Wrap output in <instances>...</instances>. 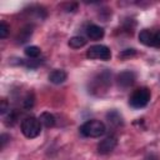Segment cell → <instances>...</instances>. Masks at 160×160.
<instances>
[{
	"instance_id": "5",
	"label": "cell",
	"mask_w": 160,
	"mask_h": 160,
	"mask_svg": "<svg viewBox=\"0 0 160 160\" xmlns=\"http://www.w3.org/2000/svg\"><path fill=\"white\" fill-rule=\"evenodd\" d=\"M116 144H118V141H116L115 136H108V138H105L104 140H101L98 144V152L102 154V155L109 154L115 149Z\"/></svg>"
},
{
	"instance_id": "7",
	"label": "cell",
	"mask_w": 160,
	"mask_h": 160,
	"mask_svg": "<svg viewBox=\"0 0 160 160\" xmlns=\"http://www.w3.org/2000/svg\"><path fill=\"white\" fill-rule=\"evenodd\" d=\"M86 34L91 39V40H100L104 38V29L101 26H98V25H89L86 28Z\"/></svg>"
},
{
	"instance_id": "16",
	"label": "cell",
	"mask_w": 160,
	"mask_h": 160,
	"mask_svg": "<svg viewBox=\"0 0 160 160\" xmlns=\"http://www.w3.org/2000/svg\"><path fill=\"white\" fill-rule=\"evenodd\" d=\"M9 30H10L9 25L5 21H1L0 22V38L1 39H5L8 36V34H9Z\"/></svg>"
},
{
	"instance_id": "18",
	"label": "cell",
	"mask_w": 160,
	"mask_h": 160,
	"mask_svg": "<svg viewBox=\"0 0 160 160\" xmlns=\"http://www.w3.org/2000/svg\"><path fill=\"white\" fill-rule=\"evenodd\" d=\"M152 48H160V30H156V31H154Z\"/></svg>"
},
{
	"instance_id": "4",
	"label": "cell",
	"mask_w": 160,
	"mask_h": 160,
	"mask_svg": "<svg viewBox=\"0 0 160 160\" xmlns=\"http://www.w3.org/2000/svg\"><path fill=\"white\" fill-rule=\"evenodd\" d=\"M86 56L89 59H92V60H110L111 58V51L108 46L105 45H94V46H90L86 51Z\"/></svg>"
},
{
	"instance_id": "10",
	"label": "cell",
	"mask_w": 160,
	"mask_h": 160,
	"mask_svg": "<svg viewBox=\"0 0 160 160\" xmlns=\"http://www.w3.org/2000/svg\"><path fill=\"white\" fill-rule=\"evenodd\" d=\"M31 34H32V26H30V25L24 26V28L19 31V34H18V36H16L18 42H19V44H24V42H26V41L30 39Z\"/></svg>"
},
{
	"instance_id": "17",
	"label": "cell",
	"mask_w": 160,
	"mask_h": 160,
	"mask_svg": "<svg viewBox=\"0 0 160 160\" xmlns=\"http://www.w3.org/2000/svg\"><path fill=\"white\" fill-rule=\"evenodd\" d=\"M135 54H136L135 49H125V50H122V51L119 54V58H121V59H128V58H130V56H134Z\"/></svg>"
},
{
	"instance_id": "12",
	"label": "cell",
	"mask_w": 160,
	"mask_h": 160,
	"mask_svg": "<svg viewBox=\"0 0 160 160\" xmlns=\"http://www.w3.org/2000/svg\"><path fill=\"white\" fill-rule=\"evenodd\" d=\"M86 44V40L82 36H72L69 40V46L72 49H80Z\"/></svg>"
},
{
	"instance_id": "3",
	"label": "cell",
	"mask_w": 160,
	"mask_h": 160,
	"mask_svg": "<svg viewBox=\"0 0 160 160\" xmlns=\"http://www.w3.org/2000/svg\"><path fill=\"white\" fill-rule=\"evenodd\" d=\"M150 96H151V94L148 88H139L131 94V96L129 99V104L134 109L145 108L150 100Z\"/></svg>"
},
{
	"instance_id": "11",
	"label": "cell",
	"mask_w": 160,
	"mask_h": 160,
	"mask_svg": "<svg viewBox=\"0 0 160 160\" xmlns=\"http://www.w3.org/2000/svg\"><path fill=\"white\" fill-rule=\"evenodd\" d=\"M39 121L41 122V125H44L45 128H52L55 125V116L48 111H44L40 114Z\"/></svg>"
},
{
	"instance_id": "13",
	"label": "cell",
	"mask_w": 160,
	"mask_h": 160,
	"mask_svg": "<svg viewBox=\"0 0 160 160\" xmlns=\"http://www.w3.org/2000/svg\"><path fill=\"white\" fill-rule=\"evenodd\" d=\"M24 52H25V55H26L28 58H30V59H38L39 55L41 54V50H40V48L32 45V46H28V48L24 50Z\"/></svg>"
},
{
	"instance_id": "19",
	"label": "cell",
	"mask_w": 160,
	"mask_h": 160,
	"mask_svg": "<svg viewBox=\"0 0 160 160\" xmlns=\"http://www.w3.org/2000/svg\"><path fill=\"white\" fill-rule=\"evenodd\" d=\"M8 110H9L8 101H6L5 99H2V100H1V106H0V112H1V114H5Z\"/></svg>"
},
{
	"instance_id": "1",
	"label": "cell",
	"mask_w": 160,
	"mask_h": 160,
	"mask_svg": "<svg viewBox=\"0 0 160 160\" xmlns=\"http://www.w3.org/2000/svg\"><path fill=\"white\" fill-rule=\"evenodd\" d=\"M106 131L105 124L100 120H88L80 126V132L86 138H99Z\"/></svg>"
},
{
	"instance_id": "9",
	"label": "cell",
	"mask_w": 160,
	"mask_h": 160,
	"mask_svg": "<svg viewBox=\"0 0 160 160\" xmlns=\"http://www.w3.org/2000/svg\"><path fill=\"white\" fill-rule=\"evenodd\" d=\"M152 39H154V31L149 29H144L139 32V41L146 46H152Z\"/></svg>"
},
{
	"instance_id": "20",
	"label": "cell",
	"mask_w": 160,
	"mask_h": 160,
	"mask_svg": "<svg viewBox=\"0 0 160 160\" xmlns=\"http://www.w3.org/2000/svg\"><path fill=\"white\" fill-rule=\"evenodd\" d=\"M10 139V136L9 135H6V134H2L1 135V138H0V142H1V148H4L5 146V144L8 142V140Z\"/></svg>"
},
{
	"instance_id": "14",
	"label": "cell",
	"mask_w": 160,
	"mask_h": 160,
	"mask_svg": "<svg viewBox=\"0 0 160 160\" xmlns=\"http://www.w3.org/2000/svg\"><path fill=\"white\" fill-rule=\"evenodd\" d=\"M106 118H108L109 122H111V124H114V125H120V124H121V116H120V114H119L118 111H115V110L108 112Z\"/></svg>"
},
{
	"instance_id": "6",
	"label": "cell",
	"mask_w": 160,
	"mask_h": 160,
	"mask_svg": "<svg viewBox=\"0 0 160 160\" xmlns=\"http://www.w3.org/2000/svg\"><path fill=\"white\" fill-rule=\"evenodd\" d=\"M116 81H118V85L120 88H129L131 86L134 82H135V74L130 70H125V71H121L118 76H116Z\"/></svg>"
},
{
	"instance_id": "8",
	"label": "cell",
	"mask_w": 160,
	"mask_h": 160,
	"mask_svg": "<svg viewBox=\"0 0 160 160\" xmlns=\"http://www.w3.org/2000/svg\"><path fill=\"white\" fill-rule=\"evenodd\" d=\"M66 78H68L66 72H65L64 70H60V69L51 71L50 75H49V80H50V82H52V84H55V85L62 84V82L66 80Z\"/></svg>"
},
{
	"instance_id": "15",
	"label": "cell",
	"mask_w": 160,
	"mask_h": 160,
	"mask_svg": "<svg viewBox=\"0 0 160 160\" xmlns=\"http://www.w3.org/2000/svg\"><path fill=\"white\" fill-rule=\"evenodd\" d=\"M34 101H35L34 94H32V92H29V94L25 96L24 101H22V106H24V109H31V108L34 106Z\"/></svg>"
},
{
	"instance_id": "2",
	"label": "cell",
	"mask_w": 160,
	"mask_h": 160,
	"mask_svg": "<svg viewBox=\"0 0 160 160\" xmlns=\"http://www.w3.org/2000/svg\"><path fill=\"white\" fill-rule=\"evenodd\" d=\"M21 132L29 138V139H34L36 136L40 135L41 132V122L39 121V119L34 118V116H28L21 121Z\"/></svg>"
}]
</instances>
